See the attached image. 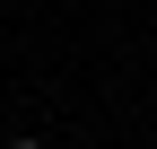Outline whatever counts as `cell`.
<instances>
[{
	"label": "cell",
	"mask_w": 157,
	"mask_h": 149,
	"mask_svg": "<svg viewBox=\"0 0 157 149\" xmlns=\"http://www.w3.org/2000/svg\"><path fill=\"white\" fill-rule=\"evenodd\" d=\"M9 149H44V140H9Z\"/></svg>",
	"instance_id": "1"
}]
</instances>
